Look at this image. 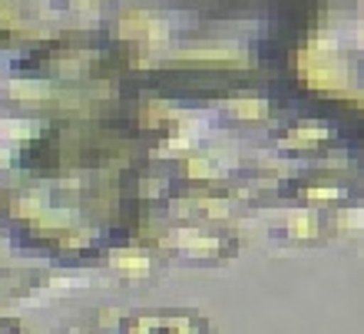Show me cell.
Segmentation results:
<instances>
[{"label":"cell","mask_w":364,"mask_h":334,"mask_svg":"<svg viewBox=\"0 0 364 334\" xmlns=\"http://www.w3.org/2000/svg\"><path fill=\"white\" fill-rule=\"evenodd\" d=\"M126 334H199L202 325L189 315H156V318H129L123 328Z\"/></svg>","instance_id":"6da1fadb"}]
</instances>
